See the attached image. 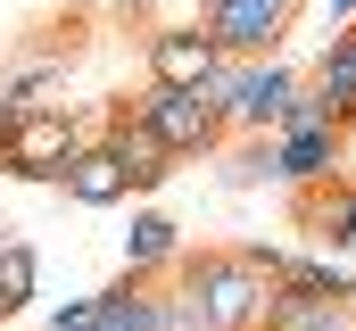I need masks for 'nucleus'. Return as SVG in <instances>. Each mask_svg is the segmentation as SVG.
I'll return each mask as SVG.
<instances>
[{
  "label": "nucleus",
  "instance_id": "nucleus-1",
  "mask_svg": "<svg viewBox=\"0 0 356 331\" xmlns=\"http://www.w3.org/2000/svg\"><path fill=\"white\" fill-rule=\"evenodd\" d=\"M175 282L199 298V315H207V331H257V315H266V290L273 273H257L241 248H182L175 257Z\"/></svg>",
  "mask_w": 356,
  "mask_h": 331
},
{
  "label": "nucleus",
  "instance_id": "nucleus-2",
  "mask_svg": "<svg viewBox=\"0 0 356 331\" xmlns=\"http://www.w3.org/2000/svg\"><path fill=\"white\" fill-rule=\"evenodd\" d=\"M91 133L67 116V108H50V99H33V108H17L8 124H0V174H17V182H67V158L83 150Z\"/></svg>",
  "mask_w": 356,
  "mask_h": 331
},
{
  "label": "nucleus",
  "instance_id": "nucleus-3",
  "mask_svg": "<svg viewBox=\"0 0 356 331\" xmlns=\"http://www.w3.org/2000/svg\"><path fill=\"white\" fill-rule=\"evenodd\" d=\"M133 124H149L158 141H166V158H207V150H224L232 141V124H224V108L207 99V91H182V83H149L133 108H124Z\"/></svg>",
  "mask_w": 356,
  "mask_h": 331
},
{
  "label": "nucleus",
  "instance_id": "nucleus-4",
  "mask_svg": "<svg viewBox=\"0 0 356 331\" xmlns=\"http://www.w3.org/2000/svg\"><path fill=\"white\" fill-rule=\"evenodd\" d=\"M290 17H298V0H207L199 8V25H207V42L224 58H273Z\"/></svg>",
  "mask_w": 356,
  "mask_h": 331
},
{
  "label": "nucleus",
  "instance_id": "nucleus-5",
  "mask_svg": "<svg viewBox=\"0 0 356 331\" xmlns=\"http://www.w3.org/2000/svg\"><path fill=\"white\" fill-rule=\"evenodd\" d=\"M298 83L307 75H298L282 50H273V58H241L232 83H224V124H232V133H273V116H282V99H290Z\"/></svg>",
  "mask_w": 356,
  "mask_h": 331
},
{
  "label": "nucleus",
  "instance_id": "nucleus-6",
  "mask_svg": "<svg viewBox=\"0 0 356 331\" xmlns=\"http://www.w3.org/2000/svg\"><path fill=\"white\" fill-rule=\"evenodd\" d=\"M42 331H158V282L124 273V282H108V290L75 298V307L42 315Z\"/></svg>",
  "mask_w": 356,
  "mask_h": 331
},
{
  "label": "nucleus",
  "instance_id": "nucleus-7",
  "mask_svg": "<svg viewBox=\"0 0 356 331\" xmlns=\"http://www.w3.org/2000/svg\"><path fill=\"white\" fill-rule=\"evenodd\" d=\"M340 158H348V124H307V133H273V182H290V191H307V182L340 174Z\"/></svg>",
  "mask_w": 356,
  "mask_h": 331
},
{
  "label": "nucleus",
  "instance_id": "nucleus-8",
  "mask_svg": "<svg viewBox=\"0 0 356 331\" xmlns=\"http://www.w3.org/2000/svg\"><path fill=\"white\" fill-rule=\"evenodd\" d=\"M216 42H207V25L191 17V25H158L149 33V83H182V91H199V83L216 75Z\"/></svg>",
  "mask_w": 356,
  "mask_h": 331
},
{
  "label": "nucleus",
  "instance_id": "nucleus-9",
  "mask_svg": "<svg viewBox=\"0 0 356 331\" xmlns=\"http://www.w3.org/2000/svg\"><path fill=\"white\" fill-rule=\"evenodd\" d=\"M257 331H356L348 298H332V290H298V282H273L266 290V315Z\"/></svg>",
  "mask_w": 356,
  "mask_h": 331
},
{
  "label": "nucleus",
  "instance_id": "nucleus-10",
  "mask_svg": "<svg viewBox=\"0 0 356 331\" xmlns=\"http://www.w3.org/2000/svg\"><path fill=\"white\" fill-rule=\"evenodd\" d=\"M99 141H108V158L124 166V182H133V191H166V182H175V158H166V141H158L149 124H133L124 108L108 116V133H99Z\"/></svg>",
  "mask_w": 356,
  "mask_h": 331
},
{
  "label": "nucleus",
  "instance_id": "nucleus-11",
  "mask_svg": "<svg viewBox=\"0 0 356 331\" xmlns=\"http://www.w3.org/2000/svg\"><path fill=\"white\" fill-rule=\"evenodd\" d=\"M298 232H315L332 248H356V182H340V174L307 182L298 191Z\"/></svg>",
  "mask_w": 356,
  "mask_h": 331
},
{
  "label": "nucleus",
  "instance_id": "nucleus-12",
  "mask_svg": "<svg viewBox=\"0 0 356 331\" xmlns=\"http://www.w3.org/2000/svg\"><path fill=\"white\" fill-rule=\"evenodd\" d=\"M307 83L323 91L332 124H356V25H332V42H323V58L307 67Z\"/></svg>",
  "mask_w": 356,
  "mask_h": 331
},
{
  "label": "nucleus",
  "instance_id": "nucleus-13",
  "mask_svg": "<svg viewBox=\"0 0 356 331\" xmlns=\"http://www.w3.org/2000/svg\"><path fill=\"white\" fill-rule=\"evenodd\" d=\"M75 207H116V199H133V182H124V166L108 158V141H83L75 158H67V182H58Z\"/></svg>",
  "mask_w": 356,
  "mask_h": 331
},
{
  "label": "nucleus",
  "instance_id": "nucleus-14",
  "mask_svg": "<svg viewBox=\"0 0 356 331\" xmlns=\"http://www.w3.org/2000/svg\"><path fill=\"white\" fill-rule=\"evenodd\" d=\"M175 257H182V224H175V216H158V207H141L133 232H124V273L158 282V273H175Z\"/></svg>",
  "mask_w": 356,
  "mask_h": 331
},
{
  "label": "nucleus",
  "instance_id": "nucleus-15",
  "mask_svg": "<svg viewBox=\"0 0 356 331\" xmlns=\"http://www.w3.org/2000/svg\"><path fill=\"white\" fill-rule=\"evenodd\" d=\"M33 290H42V257H33V241H0V323L25 315Z\"/></svg>",
  "mask_w": 356,
  "mask_h": 331
},
{
  "label": "nucleus",
  "instance_id": "nucleus-16",
  "mask_svg": "<svg viewBox=\"0 0 356 331\" xmlns=\"http://www.w3.org/2000/svg\"><path fill=\"white\" fill-rule=\"evenodd\" d=\"M224 182H232V191L273 182V133H241V150H232V166H224Z\"/></svg>",
  "mask_w": 356,
  "mask_h": 331
},
{
  "label": "nucleus",
  "instance_id": "nucleus-17",
  "mask_svg": "<svg viewBox=\"0 0 356 331\" xmlns=\"http://www.w3.org/2000/svg\"><path fill=\"white\" fill-rule=\"evenodd\" d=\"M158 331H207V315H199V298H191L182 282H158Z\"/></svg>",
  "mask_w": 356,
  "mask_h": 331
},
{
  "label": "nucleus",
  "instance_id": "nucleus-18",
  "mask_svg": "<svg viewBox=\"0 0 356 331\" xmlns=\"http://www.w3.org/2000/svg\"><path fill=\"white\" fill-rule=\"evenodd\" d=\"M67 75V58H33V67H17V75L0 83V91H8V99H17V108H33V99H42V91H50V83Z\"/></svg>",
  "mask_w": 356,
  "mask_h": 331
},
{
  "label": "nucleus",
  "instance_id": "nucleus-19",
  "mask_svg": "<svg viewBox=\"0 0 356 331\" xmlns=\"http://www.w3.org/2000/svg\"><path fill=\"white\" fill-rule=\"evenodd\" d=\"M348 17H356V0H332V25H348Z\"/></svg>",
  "mask_w": 356,
  "mask_h": 331
},
{
  "label": "nucleus",
  "instance_id": "nucleus-20",
  "mask_svg": "<svg viewBox=\"0 0 356 331\" xmlns=\"http://www.w3.org/2000/svg\"><path fill=\"white\" fill-rule=\"evenodd\" d=\"M348 315H356V290H348Z\"/></svg>",
  "mask_w": 356,
  "mask_h": 331
},
{
  "label": "nucleus",
  "instance_id": "nucleus-21",
  "mask_svg": "<svg viewBox=\"0 0 356 331\" xmlns=\"http://www.w3.org/2000/svg\"><path fill=\"white\" fill-rule=\"evenodd\" d=\"M348 25H356V17H348Z\"/></svg>",
  "mask_w": 356,
  "mask_h": 331
}]
</instances>
